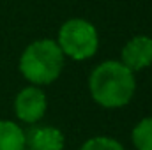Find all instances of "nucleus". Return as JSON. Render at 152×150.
I'll use <instances>...</instances> for the list:
<instances>
[{"mask_svg": "<svg viewBox=\"0 0 152 150\" xmlns=\"http://www.w3.org/2000/svg\"><path fill=\"white\" fill-rule=\"evenodd\" d=\"M122 64L129 71H142L152 64V39L136 36L129 39L122 48Z\"/></svg>", "mask_w": 152, "mask_h": 150, "instance_id": "obj_5", "label": "nucleus"}, {"mask_svg": "<svg viewBox=\"0 0 152 150\" xmlns=\"http://www.w3.org/2000/svg\"><path fill=\"white\" fill-rule=\"evenodd\" d=\"M131 138L136 150H152V117H147L136 124Z\"/></svg>", "mask_w": 152, "mask_h": 150, "instance_id": "obj_8", "label": "nucleus"}, {"mask_svg": "<svg viewBox=\"0 0 152 150\" xmlns=\"http://www.w3.org/2000/svg\"><path fill=\"white\" fill-rule=\"evenodd\" d=\"M80 150H124V147L113 140V138H108V136H96V138H90L87 140Z\"/></svg>", "mask_w": 152, "mask_h": 150, "instance_id": "obj_9", "label": "nucleus"}, {"mask_svg": "<svg viewBox=\"0 0 152 150\" xmlns=\"http://www.w3.org/2000/svg\"><path fill=\"white\" fill-rule=\"evenodd\" d=\"M48 108L46 95L39 87H27L23 88L14 99V113L25 124L39 122Z\"/></svg>", "mask_w": 152, "mask_h": 150, "instance_id": "obj_4", "label": "nucleus"}, {"mask_svg": "<svg viewBox=\"0 0 152 150\" xmlns=\"http://www.w3.org/2000/svg\"><path fill=\"white\" fill-rule=\"evenodd\" d=\"M28 150H62L64 134L53 125H39L25 133Z\"/></svg>", "mask_w": 152, "mask_h": 150, "instance_id": "obj_6", "label": "nucleus"}, {"mask_svg": "<svg viewBox=\"0 0 152 150\" xmlns=\"http://www.w3.org/2000/svg\"><path fill=\"white\" fill-rule=\"evenodd\" d=\"M0 150H27L25 131L11 120H0Z\"/></svg>", "mask_w": 152, "mask_h": 150, "instance_id": "obj_7", "label": "nucleus"}, {"mask_svg": "<svg viewBox=\"0 0 152 150\" xmlns=\"http://www.w3.org/2000/svg\"><path fill=\"white\" fill-rule=\"evenodd\" d=\"M57 44L66 57H71L73 60H87L96 55L99 48V36L90 21L75 18L67 20L60 27Z\"/></svg>", "mask_w": 152, "mask_h": 150, "instance_id": "obj_3", "label": "nucleus"}, {"mask_svg": "<svg viewBox=\"0 0 152 150\" xmlns=\"http://www.w3.org/2000/svg\"><path fill=\"white\" fill-rule=\"evenodd\" d=\"M64 67V53L57 41L39 39L28 44L20 58V71L32 85L53 83Z\"/></svg>", "mask_w": 152, "mask_h": 150, "instance_id": "obj_2", "label": "nucleus"}, {"mask_svg": "<svg viewBox=\"0 0 152 150\" xmlns=\"http://www.w3.org/2000/svg\"><path fill=\"white\" fill-rule=\"evenodd\" d=\"M88 88L92 99L103 108H122L133 99L136 81L133 71H129L122 62L106 60L92 71Z\"/></svg>", "mask_w": 152, "mask_h": 150, "instance_id": "obj_1", "label": "nucleus"}]
</instances>
